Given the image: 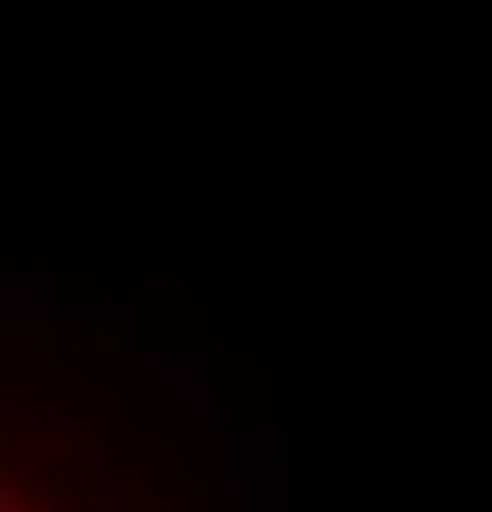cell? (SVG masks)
Wrapping results in <instances>:
<instances>
[{
	"mask_svg": "<svg viewBox=\"0 0 492 512\" xmlns=\"http://www.w3.org/2000/svg\"><path fill=\"white\" fill-rule=\"evenodd\" d=\"M0 512H69V503L50 493V483H30V473H20V463L0 453Z\"/></svg>",
	"mask_w": 492,
	"mask_h": 512,
	"instance_id": "6da1fadb",
	"label": "cell"
}]
</instances>
